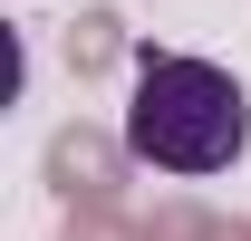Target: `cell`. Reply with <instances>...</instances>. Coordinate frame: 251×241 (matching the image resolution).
I'll list each match as a JSON object with an SVG mask.
<instances>
[{
    "label": "cell",
    "mask_w": 251,
    "mask_h": 241,
    "mask_svg": "<svg viewBox=\"0 0 251 241\" xmlns=\"http://www.w3.org/2000/svg\"><path fill=\"white\" fill-rule=\"evenodd\" d=\"M251 145V96L232 68L145 48L135 58V96H126V154L155 174H232Z\"/></svg>",
    "instance_id": "obj_1"
}]
</instances>
